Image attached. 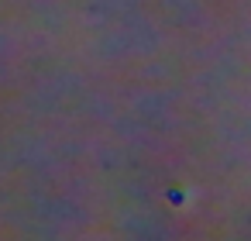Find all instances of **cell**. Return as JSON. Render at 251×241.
I'll use <instances>...</instances> for the list:
<instances>
[]
</instances>
